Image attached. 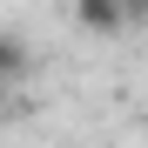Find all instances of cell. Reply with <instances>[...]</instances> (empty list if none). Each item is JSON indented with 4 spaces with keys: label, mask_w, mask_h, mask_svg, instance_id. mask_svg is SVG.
Returning a JSON list of instances; mask_svg holds the SVG:
<instances>
[{
    "label": "cell",
    "mask_w": 148,
    "mask_h": 148,
    "mask_svg": "<svg viewBox=\"0 0 148 148\" xmlns=\"http://www.w3.org/2000/svg\"><path fill=\"white\" fill-rule=\"evenodd\" d=\"M74 20H81V27L88 34H121V27H128V7H121V0H74Z\"/></svg>",
    "instance_id": "1"
},
{
    "label": "cell",
    "mask_w": 148,
    "mask_h": 148,
    "mask_svg": "<svg viewBox=\"0 0 148 148\" xmlns=\"http://www.w3.org/2000/svg\"><path fill=\"white\" fill-rule=\"evenodd\" d=\"M20 74H27V40L0 34V81H20Z\"/></svg>",
    "instance_id": "2"
}]
</instances>
